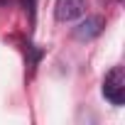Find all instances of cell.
<instances>
[{
  "label": "cell",
  "mask_w": 125,
  "mask_h": 125,
  "mask_svg": "<svg viewBox=\"0 0 125 125\" xmlns=\"http://www.w3.org/2000/svg\"><path fill=\"white\" fill-rule=\"evenodd\" d=\"M101 91H103L105 101H110L113 105H123L125 103V69L123 66H113L105 74Z\"/></svg>",
  "instance_id": "6da1fadb"
},
{
  "label": "cell",
  "mask_w": 125,
  "mask_h": 125,
  "mask_svg": "<svg viewBox=\"0 0 125 125\" xmlns=\"http://www.w3.org/2000/svg\"><path fill=\"white\" fill-rule=\"evenodd\" d=\"M88 10V0H56L54 5V17L59 22H71L83 17Z\"/></svg>",
  "instance_id": "3957f363"
},
{
  "label": "cell",
  "mask_w": 125,
  "mask_h": 125,
  "mask_svg": "<svg viewBox=\"0 0 125 125\" xmlns=\"http://www.w3.org/2000/svg\"><path fill=\"white\" fill-rule=\"evenodd\" d=\"M103 30H105V17H103V15H86V17L71 30V37H74L76 42H91V39H96Z\"/></svg>",
  "instance_id": "7a4b0ae2"
}]
</instances>
